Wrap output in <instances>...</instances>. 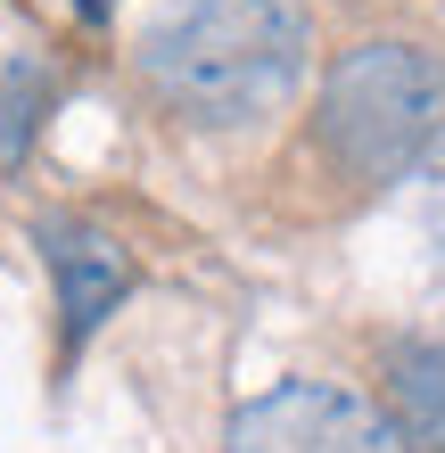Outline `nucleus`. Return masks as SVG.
I'll use <instances>...</instances> for the list:
<instances>
[{"label": "nucleus", "mask_w": 445, "mask_h": 453, "mask_svg": "<svg viewBox=\"0 0 445 453\" xmlns=\"http://www.w3.org/2000/svg\"><path fill=\"white\" fill-rule=\"evenodd\" d=\"M322 132L330 165L347 181H404L445 141V50L429 42H363L322 83Z\"/></svg>", "instance_id": "nucleus-2"}, {"label": "nucleus", "mask_w": 445, "mask_h": 453, "mask_svg": "<svg viewBox=\"0 0 445 453\" xmlns=\"http://www.w3.org/2000/svg\"><path fill=\"white\" fill-rule=\"evenodd\" d=\"M429 248H437V273H445V141L429 157Z\"/></svg>", "instance_id": "nucleus-7"}, {"label": "nucleus", "mask_w": 445, "mask_h": 453, "mask_svg": "<svg viewBox=\"0 0 445 453\" xmlns=\"http://www.w3.org/2000/svg\"><path fill=\"white\" fill-rule=\"evenodd\" d=\"M380 380H387V420H396L404 453H445V346L396 338L380 355Z\"/></svg>", "instance_id": "nucleus-5"}, {"label": "nucleus", "mask_w": 445, "mask_h": 453, "mask_svg": "<svg viewBox=\"0 0 445 453\" xmlns=\"http://www.w3.org/2000/svg\"><path fill=\"white\" fill-rule=\"evenodd\" d=\"M313 25L297 0H181L149 25L141 74L190 124H256L305 83Z\"/></svg>", "instance_id": "nucleus-1"}, {"label": "nucleus", "mask_w": 445, "mask_h": 453, "mask_svg": "<svg viewBox=\"0 0 445 453\" xmlns=\"http://www.w3.org/2000/svg\"><path fill=\"white\" fill-rule=\"evenodd\" d=\"M42 108H50V74L25 66V58L0 66V165H17V157H25V141H34Z\"/></svg>", "instance_id": "nucleus-6"}, {"label": "nucleus", "mask_w": 445, "mask_h": 453, "mask_svg": "<svg viewBox=\"0 0 445 453\" xmlns=\"http://www.w3.org/2000/svg\"><path fill=\"white\" fill-rule=\"evenodd\" d=\"M231 453H404V437L363 395L322 388V380H289L231 420Z\"/></svg>", "instance_id": "nucleus-3"}, {"label": "nucleus", "mask_w": 445, "mask_h": 453, "mask_svg": "<svg viewBox=\"0 0 445 453\" xmlns=\"http://www.w3.org/2000/svg\"><path fill=\"white\" fill-rule=\"evenodd\" d=\"M42 256H50V280H58V322H66V346H83L99 322L116 313V297L133 288V264L99 223L83 215H50L42 223Z\"/></svg>", "instance_id": "nucleus-4"}]
</instances>
